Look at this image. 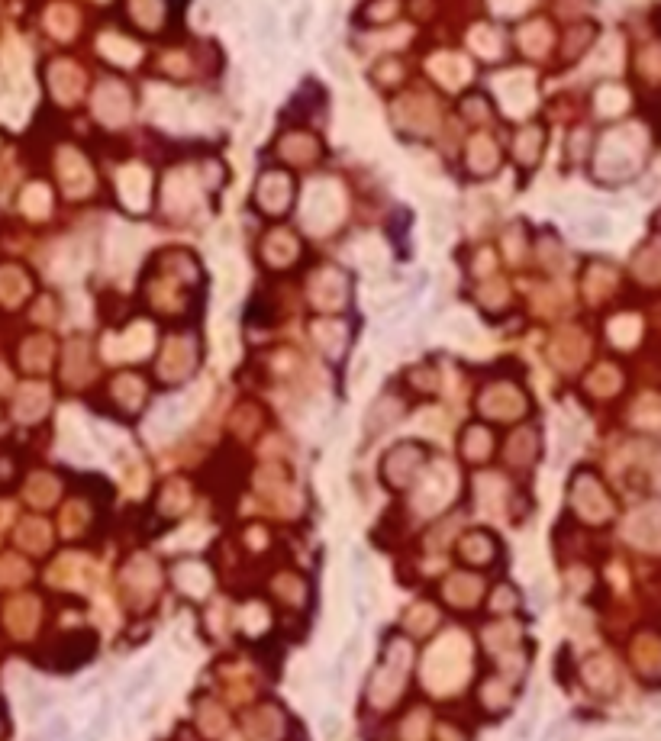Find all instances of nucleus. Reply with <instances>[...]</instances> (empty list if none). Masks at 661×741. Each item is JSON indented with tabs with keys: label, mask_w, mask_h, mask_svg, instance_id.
Instances as JSON below:
<instances>
[{
	"label": "nucleus",
	"mask_w": 661,
	"mask_h": 741,
	"mask_svg": "<svg viewBox=\"0 0 661 741\" xmlns=\"http://www.w3.org/2000/svg\"><path fill=\"white\" fill-rule=\"evenodd\" d=\"M342 732H346V722H342V716L329 713V716L320 719V735H323V741H339Z\"/></svg>",
	"instance_id": "obj_7"
},
{
	"label": "nucleus",
	"mask_w": 661,
	"mask_h": 741,
	"mask_svg": "<svg viewBox=\"0 0 661 741\" xmlns=\"http://www.w3.org/2000/svg\"><path fill=\"white\" fill-rule=\"evenodd\" d=\"M307 23H310V4H304L300 10H294V17H291V39H294V42L304 39Z\"/></svg>",
	"instance_id": "obj_8"
},
{
	"label": "nucleus",
	"mask_w": 661,
	"mask_h": 741,
	"mask_svg": "<svg viewBox=\"0 0 661 741\" xmlns=\"http://www.w3.org/2000/svg\"><path fill=\"white\" fill-rule=\"evenodd\" d=\"M323 62L329 65V71L336 75V81H342V84H349L352 81V68H349V62L342 58L336 49H323Z\"/></svg>",
	"instance_id": "obj_6"
},
{
	"label": "nucleus",
	"mask_w": 661,
	"mask_h": 741,
	"mask_svg": "<svg viewBox=\"0 0 661 741\" xmlns=\"http://www.w3.org/2000/svg\"><path fill=\"white\" fill-rule=\"evenodd\" d=\"M49 706H52V696L46 690H33L30 696H23V713L30 722H36Z\"/></svg>",
	"instance_id": "obj_5"
},
{
	"label": "nucleus",
	"mask_w": 661,
	"mask_h": 741,
	"mask_svg": "<svg viewBox=\"0 0 661 741\" xmlns=\"http://www.w3.org/2000/svg\"><path fill=\"white\" fill-rule=\"evenodd\" d=\"M358 648H362V642H358V635H355V638H349L346 645H342V651H339L336 661H333V693H336V700H339V703L346 700L349 667H352V661L358 658Z\"/></svg>",
	"instance_id": "obj_1"
},
{
	"label": "nucleus",
	"mask_w": 661,
	"mask_h": 741,
	"mask_svg": "<svg viewBox=\"0 0 661 741\" xmlns=\"http://www.w3.org/2000/svg\"><path fill=\"white\" fill-rule=\"evenodd\" d=\"M155 677H158V667H155V664H142V667H136V671L129 674L126 687H123V700H126V703H136L139 696H146V690L155 684Z\"/></svg>",
	"instance_id": "obj_3"
},
{
	"label": "nucleus",
	"mask_w": 661,
	"mask_h": 741,
	"mask_svg": "<svg viewBox=\"0 0 661 741\" xmlns=\"http://www.w3.org/2000/svg\"><path fill=\"white\" fill-rule=\"evenodd\" d=\"M571 229H574V236L600 242V239H607L610 232H613V220H610L607 213H587V216H578Z\"/></svg>",
	"instance_id": "obj_2"
},
{
	"label": "nucleus",
	"mask_w": 661,
	"mask_h": 741,
	"mask_svg": "<svg viewBox=\"0 0 661 741\" xmlns=\"http://www.w3.org/2000/svg\"><path fill=\"white\" fill-rule=\"evenodd\" d=\"M110 722H113V709H110V700L100 703V716L91 719V725L84 729L81 741H104L107 732H110Z\"/></svg>",
	"instance_id": "obj_4"
}]
</instances>
